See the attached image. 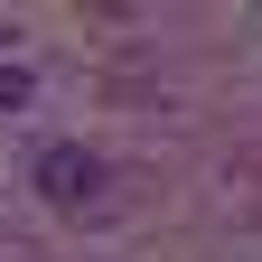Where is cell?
Instances as JSON below:
<instances>
[{
  "label": "cell",
  "instance_id": "6da1fadb",
  "mask_svg": "<svg viewBox=\"0 0 262 262\" xmlns=\"http://www.w3.org/2000/svg\"><path fill=\"white\" fill-rule=\"evenodd\" d=\"M28 178H38V196H47L56 215H103V206H113V169H103L84 141H47Z\"/></svg>",
  "mask_w": 262,
  "mask_h": 262
},
{
  "label": "cell",
  "instance_id": "7a4b0ae2",
  "mask_svg": "<svg viewBox=\"0 0 262 262\" xmlns=\"http://www.w3.org/2000/svg\"><path fill=\"white\" fill-rule=\"evenodd\" d=\"M10 103H28V75H19V66H0V113H10Z\"/></svg>",
  "mask_w": 262,
  "mask_h": 262
}]
</instances>
